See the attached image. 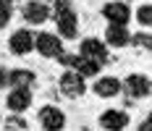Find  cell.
<instances>
[{
    "mask_svg": "<svg viewBox=\"0 0 152 131\" xmlns=\"http://www.w3.org/2000/svg\"><path fill=\"white\" fill-rule=\"evenodd\" d=\"M100 66L102 63H97V60H92V58H84V55H74V60H71V68H74L79 76H97L100 73Z\"/></svg>",
    "mask_w": 152,
    "mask_h": 131,
    "instance_id": "4fadbf2b",
    "label": "cell"
},
{
    "mask_svg": "<svg viewBox=\"0 0 152 131\" xmlns=\"http://www.w3.org/2000/svg\"><path fill=\"white\" fill-rule=\"evenodd\" d=\"M5 102H8V108H11L13 113H24V110L31 105V92L26 87H13Z\"/></svg>",
    "mask_w": 152,
    "mask_h": 131,
    "instance_id": "30bf717a",
    "label": "cell"
},
{
    "mask_svg": "<svg viewBox=\"0 0 152 131\" xmlns=\"http://www.w3.org/2000/svg\"><path fill=\"white\" fill-rule=\"evenodd\" d=\"M79 55L92 58V60H97V63H105V60H107V47H105V42H100V40L89 37V40H84V42H81Z\"/></svg>",
    "mask_w": 152,
    "mask_h": 131,
    "instance_id": "ba28073f",
    "label": "cell"
},
{
    "mask_svg": "<svg viewBox=\"0 0 152 131\" xmlns=\"http://www.w3.org/2000/svg\"><path fill=\"white\" fill-rule=\"evenodd\" d=\"M34 47H37V53L45 55V58H58V55L63 53L61 37H58V34H50V31L37 34V37H34Z\"/></svg>",
    "mask_w": 152,
    "mask_h": 131,
    "instance_id": "7a4b0ae2",
    "label": "cell"
},
{
    "mask_svg": "<svg viewBox=\"0 0 152 131\" xmlns=\"http://www.w3.org/2000/svg\"><path fill=\"white\" fill-rule=\"evenodd\" d=\"M147 121H152V110H150V118H147Z\"/></svg>",
    "mask_w": 152,
    "mask_h": 131,
    "instance_id": "7402d4cb",
    "label": "cell"
},
{
    "mask_svg": "<svg viewBox=\"0 0 152 131\" xmlns=\"http://www.w3.org/2000/svg\"><path fill=\"white\" fill-rule=\"evenodd\" d=\"M139 131H152V121H144V123L139 126Z\"/></svg>",
    "mask_w": 152,
    "mask_h": 131,
    "instance_id": "44dd1931",
    "label": "cell"
},
{
    "mask_svg": "<svg viewBox=\"0 0 152 131\" xmlns=\"http://www.w3.org/2000/svg\"><path fill=\"white\" fill-rule=\"evenodd\" d=\"M39 123H42V129H45V131H63V126H66V116H63L61 108L45 105V108L39 110Z\"/></svg>",
    "mask_w": 152,
    "mask_h": 131,
    "instance_id": "277c9868",
    "label": "cell"
},
{
    "mask_svg": "<svg viewBox=\"0 0 152 131\" xmlns=\"http://www.w3.org/2000/svg\"><path fill=\"white\" fill-rule=\"evenodd\" d=\"M129 40H131V34L126 29V24H110V26H107L105 42L110 45V47H123V45H129Z\"/></svg>",
    "mask_w": 152,
    "mask_h": 131,
    "instance_id": "7c38bea8",
    "label": "cell"
},
{
    "mask_svg": "<svg viewBox=\"0 0 152 131\" xmlns=\"http://www.w3.org/2000/svg\"><path fill=\"white\" fill-rule=\"evenodd\" d=\"M84 89H87L84 87V76H79L74 68L61 76V92L66 94V97H71V100H74V97H81Z\"/></svg>",
    "mask_w": 152,
    "mask_h": 131,
    "instance_id": "5b68a950",
    "label": "cell"
},
{
    "mask_svg": "<svg viewBox=\"0 0 152 131\" xmlns=\"http://www.w3.org/2000/svg\"><path fill=\"white\" fill-rule=\"evenodd\" d=\"M100 126L105 131H123L129 126V116L123 113V110H105L102 116H100Z\"/></svg>",
    "mask_w": 152,
    "mask_h": 131,
    "instance_id": "9c48e42d",
    "label": "cell"
},
{
    "mask_svg": "<svg viewBox=\"0 0 152 131\" xmlns=\"http://www.w3.org/2000/svg\"><path fill=\"white\" fill-rule=\"evenodd\" d=\"M121 89L129 94V97L139 100V97H147V94L152 92V84H150V79H147L144 73H131V76H126V81H123Z\"/></svg>",
    "mask_w": 152,
    "mask_h": 131,
    "instance_id": "3957f363",
    "label": "cell"
},
{
    "mask_svg": "<svg viewBox=\"0 0 152 131\" xmlns=\"http://www.w3.org/2000/svg\"><path fill=\"white\" fill-rule=\"evenodd\" d=\"M0 87H11V71L0 68Z\"/></svg>",
    "mask_w": 152,
    "mask_h": 131,
    "instance_id": "ffe728a7",
    "label": "cell"
},
{
    "mask_svg": "<svg viewBox=\"0 0 152 131\" xmlns=\"http://www.w3.org/2000/svg\"><path fill=\"white\" fill-rule=\"evenodd\" d=\"M24 18H26L29 24H45L47 18H50V8H47L45 3L31 0V3L24 5Z\"/></svg>",
    "mask_w": 152,
    "mask_h": 131,
    "instance_id": "8fae6325",
    "label": "cell"
},
{
    "mask_svg": "<svg viewBox=\"0 0 152 131\" xmlns=\"http://www.w3.org/2000/svg\"><path fill=\"white\" fill-rule=\"evenodd\" d=\"M137 18L142 26H152V5H142L137 11Z\"/></svg>",
    "mask_w": 152,
    "mask_h": 131,
    "instance_id": "e0dca14e",
    "label": "cell"
},
{
    "mask_svg": "<svg viewBox=\"0 0 152 131\" xmlns=\"http://www.w3.org/2000/svg\"><path fill=\"white\" fill-rule=\"evenodd\" d=\"M129 42L134 45V47H139V50H152V34H147V31H139V34H134Z\"/></svg>",
    "mask_w": 152,
    "mask_h": 131,
    "instance_id": "2e32d148",
    "label": "cell"
},
{
    "mask_svg": "<svg viewBox=\"0 0 152 131\" xmlns=\"http://www.w3.org/2000/svg\"><path fill=\"white\" fill-rule=\"evenodd\" d=\"M121 92V81L115 76H102L94 81V94L97 97H115Z\"/></svg>",
    "mask_w": 152,
    "mask_h": 131,
    "instance_id": "5bb4252c",
    "label": "cell"
},
{
    "mask_svg": "<svg viewBox=\"0 0 152 131\" xmlns=\"http://www.w3.org/2000/svg\"><path fill=\"white\" fill-rule=\"evenodd\" d=\"M102 16H105L110 24H129V18H131V8H129L126 3H121V0H113V3H105Z\"/></svg>",
    "mask_w": 152,
    "mask_h": 131,
    "instance_id": "52a82bcc",
    "label": "cell"
},
{
    "mask_svg": "<svg viewBox=\"0 0 152 131\" xmlns=\"http://www.w3.org/2000/svg\"><path fill=\"white\" fill-rule=\"evenodd\" d=\"M8 47H11V53L13 55H26L34 50V34L29 29H18L11 34V40H8Z\"/></svg>",
    "mask_w": 152,
    "mask_h": 131,
    "instance_id": "8992f818",
    "label": "cell"
},
{
    "mask_svg": "<svg viewBox=\"0 0 152 131\" xmlns=\"http://www.w3.org/2000/svg\"><path fill=\"white\" fill-rule=\"evenodd\" d=\"M53 16H55V24H58V37L76 40V34H79V18H76V11L71 5V0H55L53 3Z\"/></svg>",
    "mask_w": 152,
    "mask_h": 131,
    "instance_id": "6da1fadb",
    "label": "cell"
},
{
    "mask_svg": "<svg viewBox=\"0 0 152 131\" xmlns=\"http://www.w3.org/2000/svg\"><path fill=\"white\" fill-rule=\"evenodd\" d=\"M11 21V3H5V0H0V29L5 26Z\"/></svg>",
    "mask_w": 152,
    "mask_h": 131,
    "instance_id": "ac0fdd59",
    "label": "cell"
},
{
    "mask_svg": "<svg viewBox=\"0 0 152 131\" xmlns=\"http://www.w3.org/2000/svg\"><path fill=\"white\" fill-rule=\"evenodd\" d=\"M31 84H34V73L26 71V68H16V71H11V87H26L29 89Z\"/></svg>",
    "mask_w": 152,
    "mask_h": 131,
    "instance_id": "9a60e30c",
    "label": "cell"
},
{
    "mask_svg": "<svg viewBox=\"0 0 152 131\" xmlns=\"http://www.w3.org/2000/svg\"><path fill=\"white\" fill-rule=\"evenodd\" d=\"M5 126H8L11 131H16V129L24 131V129H26V121H24V118H18V116H13V118H8V121H5Z\"/></svg>",
    "mask_w": 152,
    "mask_h": 131,
    "instance_id": "d6986e66",
    "label": "cell"
}]
</instances>
